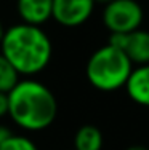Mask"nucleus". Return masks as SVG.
Segmentation results:
<instances>
[{"label":"nucleus","instance_id":"obj_1","mask_svg":"<svg viewBox=\"0 0 149 150\" xmlns=\"http://www.w3.org/2000/svg\"><path fill=\"white\" fill-rule=\"evenodd\" d=\"M8 117L23 131H43L58 117L56 96L42 81L31 77L23 78L8 93Z\"/></svg>","mask_w":149,"mask_h":150},{"label":"nucleus","instance_id":"obj_2","mask_svg":"<svg viewBox=\"0 0 149 150\" xmlns=\"http://www.w3.org/2000/svg\"><path fill=\"white\" fill-rule=\"evenodd\" d=\"M0 53L19 75L32 77L47 69L53 56V43L40 26L19 23L5 30Z\"/></svg>","mask_w":149,"mask_h":150},{"label":"nucleus","instance_id":"obj_3","mask_svg":"<svg viewBox=\"0 0 149 150\" xmlns=\"http://www.w3.org/2000/svg\"><path fill=\"white\" fill-rule=\"evenodd\" d=\"M133 62L122 50L106 43L91 53L85 66L87 80L95 90L112 93L125 86Z\"/></svg>","mask_w":149,"mask_h":150},{"label":"nucleus","instance_id":"obj_4","mask_svg":"<svg viewBox=\"0 0 149 150\" xmlns=\"http://www.w3.org/2000/svg\"><path fill=\"white\" fill-rule=\"evenodd\" d=\"M144 11L136 0H112L104 5L103 24L111 34H130L141 29Z\"/></svg>","mask_w":149,"mask_h":150},{"label":"nucleus","instance_id":"obj_5","mask_svg":"<svg viewBox=\"0 0 149 150\" xmlns=\"http://www.w3.org/2000/svg\"><path fill=\"white\" fill-rule=\"evenodd\" d=\"M95 0H53L51 18L63 27H79L93 15Z\"/></svg>","mask_w":149,"mask_h":150},{"label":"nucleus","instance_id":"obj_6","mask_svg":"<svg viewBox=\"0 0 149 150\" xmlns=\"http://www.w3.org/2000/svg\"><path fill=\"white\" fill-rule=\"evenodd\" d=\"M109 45L122 50L136 66L149 64V32L138 29L130 34H111Z\"/></svg>","mask_w":149,"mask_h":150},{"label":"nucleus","instance_id":"obj_7","mask_svg":"<svg viewBox=\"0 0 149 150\" xmlns=\"http://www.w3.org/2000/svg\"><path fill=\"white\" fill-rule=\"evenodd\" d=\"M16 10L23 23L42 27L51 19L53 0H16Z\"/></svg>","mask_w":149,"mask_h":150},{"label":"nucleus","instance_id":"obj_8","mask_svg":"<svg viewBox=\"0 0 149 150\" xmlns=\"http://www.w3.org/2000/svg\"><path fill=\"white\" fill-rule=\"evenodd\" d=\"M123 88L136 105L149 107V64L133 67Z\"/></svg>","mask_w":149,"mask_h":150},{"label":"nucleus","instance_id":"obj_9","mask_svg":"<svg viewBox=\"0 0 149 150\" xmlns=\"http://www.w3.org/2000/svg\"><path fill=\"white\" fill-rule=\"evenodd\" d=\"M103 133L95 125H83L74 134V150H101Z\"/></svg>","mask_w":149,"mask_h":150},{"label":"nucleus","instance_id":"obj_10","mask_svg":"<svg viewBox=\"0 0 149 150\" xmlns=\"http://www.w3.org/2000/svg\"><path fill=\"white\" fill-rule=\"evenodd\" d=\"M19 77L21 75L18 74V70L8 62V59L0 53V91L8 94V93L15 88V85L21 80Z\"/></svg>","mask_w":149,"mask_h":150},{"label":"nucleus","instance_id":"obj_11","mask_svg":"<svg viewBox=\"0 0 149 150\" xmlns=\"http://www.w3.org/2000/svg\"><path fill=\"white\" fill-rule=\"evenodd\" d=\"M0 150H40L31 137L24 134H10L0 145Z\"/></svg>","mask_w":149,"mask_h":150},{"label":"nucleus","instance_id":"obj_12","mask_svg":"<svg viewBox=\"0 0 149 150\" xmlns=\"http://www.w3.org/2000/svg\"><path fill=\"white\" fill-rule=\"evenodd\" d=\"M8 115V94L0 91V118Z\"/></svg>","mask_w":149,"mask_h":150},{"label":"nucleus","instance_id":"obj_13","mask_svg":"<svg viewBox=\"0 0 149 150\" xmlns=\"http://www.w3.org/2000/svg\"><path fill=\"white\" fill-rule=\"evenodd\" d=\"M10 134H11V131H10L5 125H0V145H2V142L5 141Z\"/></svg>","mask_w":149,"mask_h":150},{"label":"nucleus","instance_id":"obj_14","mask_svg":"<svg viewBox=\"0 0 149 150\" xmlns=\"http://www.w3.org/2000/svg\"><path fill=\"white\" fill-rule=\"evenodd\" d=\"M125 150H149V147H146V145H143V144H133V145H130V147H127Z\"/></svg>","mask_w":149,"mask_h":150},{"label":"nucleus","instance_id":"obj_15","mask_svg":"<svg viewBox=\"0 0 149 150\" xmlns=\"http://www.w3.org/2000/svg\"><path fill=\"white\" fill-rule=\"evenodd\" d=\"M5 26H3V23H2V19H0V42H2V38H3V35H5Z\"/></svg>","mask_w":149,"mask_h":150},{"label":"nucleus","instance_id":"obj_16","mask_svg":"<svg viewBox=\"0 0 149 150\" xmlns=\"http://www.w3.org/2000/svg\"><path fill=\"white\" fill-rule=\"evenodd\" d=\"M112 0H95V3H99V5H108V3H111Z\"/></svg>","mask_w":149,"mask_h":150}]
</instances>
